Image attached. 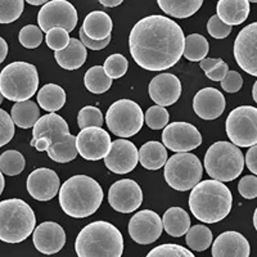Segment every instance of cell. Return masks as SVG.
Returning <instances> with one entry per match:
<instances>
[{
	"instance_id": "obj_1",
	"label": "cell",
	"mask_w": 257,
	"mask_h": 257,
	"mask_svg": "<svg viewBox=\"0 0 257 257\" xmlns=\"http://www.w3.org/2000/svg\"><path fill=\"white\" fill-rule=\"evenodd\" d=\"M185 36L175 21L160 15L144 17L133 27L128 48L139 67L164 71L173 67L184 53Z\"/></svg>"
},
{
	"instance_id": "obj_2",
	"label": "cell",
	"mask_w": 257,
	"mask_h": 257,
	"mask_svg": "<svg viewBox=\"0 0 257 257\" xmlns=\"http://www.w3.org/2000/svg\"><path fill=\"white\" fill-rule=\"evenodd\" d=\"M233 206V196L219 180L199 181L189 196V208L197 220L206 224L219 222L228 216Z\"/></svg>"
},
{
	"instance_id": "obj_3",
	"label": "cell",
	"mask_w": 257,
	"mask_h": 257,
	"mask_svg": "<svg viewBox=\"0 0 257 257\" xmlns=\"http://www.w3.org/2000/svg\"><path fill=\"white\" fill-rule=\"evenodd\" d=\"M102 201V187L90 176H72L64 181L59 189V205L62 210L75 219H84L95 213Z\"/></svg>"
},
{
	"instance_id": "obj_4",
	"label": "cell",
	"mask_w": 257,
	"mask_h": 257,
	"mask_svg": "<svg viewBox=\"0 0 257 257\" xmlns=\"http://www.w3.org/2000/svg\"><path fill=\"white\" fill-rule=\"evenodd\" d=\"M75 251L79 257H121L123 237L111 222L94 221L79 233Z\"/></svg>"
},
{
	"instance_id": "obj_5",
	"label": "cell",
	"mask_w": 257,
	"mask_h": 257,
	"mask_svg": "<svg viewBox=\"0 0 257 257\" xmlns=\"http://www.w3.org/2000/svg\"><path fill=\"white\" fill-rule=\"evenodd\" d=\"M44 137L50 141L48 156L50 160L67 164L77 156L76 137L70 134V127L63 117L57 113H49L40 117L32 128V141Z\"/></svg>"
},
{
	"instance_id": "obj_6",
	"label": "cell",
	"mask_w": 257,
	"mask_h": 257,
	"mask_svg": "<svg viewBox=\"0 0 257 257\" xmlns=\"http://www.w3.org/2000/svg\"><path fill=\"white\" fill-rule=\"evenodd\" d=\"M36 216L29 203L12 198L0 202V240L21 243L35 230Z\"/></svg>"
},
{
	"instance_id": "obj_7",
	"label": "cell",
	"mask_w": 257,
	"mask_h": 257,
	"mask_svg": "<svg viewBox=\"0 0 257 257\" xmlns=\"http://www.w3.org/2000/svg\"><path fill=\"white\" fill-rule=\"evenodd\" d=\"M39 88V73L34 64L13 62L0 72V91L8 100L25 102Z\"/></svg>"
},
{
	"instance_id": "obj_8",
	"label": "cell",
	"mask_w": 257,
	"mask_h": 257,
	"mask_svg": "<svg viewBox=\"0 0 257 257\" xmlns=\"http://www.w3.org/2000/svg\"><path fill=\"white\" fill-rule=\"evenodd\" d=\"M205 169L213 180H235L244 169L242 151L229 142H216L206 152Z\"/></svg>"
},
{
	"instance_id": "obj_9",
	"label": "cell",
	"mask_w": 257,
	"mask_h": 257,
	"mask_svg": "<svg viewBox=\"0 0 257 257\" xmlns=\"http://www.w3.org/2000/svg\"><path fill=\"white\" fill-rule=\"evenodd\" d=\"M203 175L201 160L193 153H178L167 160L165 165L166 183L179 192H185L196 187Z\"/></svg>"
},
{
	"instance_id": "obj_10",
	"label": "cell",
	"mask_w": 257,
	"mask_h": 257,
	"mask_svg": "<svg viewBox=\"0 0 257 257\" xmlns=\"http://www.w3.org/2000/svg\"><path fill=\"white\" fill-rule=\"evenodd\" d=\"M105 123L114 135L130 138L141 132L144 123V114L141 105L130 99L114 102L105 114Z\"/></svg>"
},
{
	"instance_id": "obj_11",
	"label": "cell",
	"mask_w": 257,
	"mask_h": 257,
	"mask_svg": "<svg viewBox=\"0 0 257 257\" xmlns=\"http://www.w3.org/2000/svg\"><path fill=\"white\" fill-rule=\"evenodd\" d=\"M226 134L231 143L242 148L257 144V108L240 105L234 108L226 118Z\"/></svg>"
},
{
	"instance_id": "obj_12",
	"label": "cell",
	"mask_w": 257,
	"mask_h": 257,
	"mask_svg": "<svg viewBox=\"0 0 257 257\" xmlns=\"http://www.w3.org/2000/svg\"><path fill=\"white\" fill-rule=\"evenodd\" d=\"M79 21L76 8L67 0H52L41 7L38 24L41 31L48 32L54 27H62L67 32L75 30Z\"/></svg>"
},
{
	"instance_id": "obj_13",
	"label": "cell",
	"mask_w": 257,
	"mask_h": 257,
	"mask_svg": "<svg viewBox=\"0 0 257 257\" xmlns=\"http://www.w3.org/2000/svg\"><path fill=\"white\" fill-rule=\"evenodd\" d=\"M162 142L170 151L178 153L190 152L202 143V135L198 128L189 122H173L165 127Z\"/></svg>"
},
{
	"instance_id": "obj_14",
	"label": "cell",
	"mask_w": 257,
	"mask_h": 257,
	"mask_svg": "<svg viewBox=\"0 0 257 257\" xmlns=\"http://www.w3.org/2000/svg\"><path fill=\"white\" fill-rule=\"evenodd\" d=\"M234 58L244 72L257 77V22L239 31L234 41Z\"/></svg>"
},
{
	"instance_id": "obj_15",
	"label": "cell",
	"mask_w": 257,
	"mask_h": 257,
	"mask_svg": "<svg viewBox=\"0 0 257 257\" xmlns=\"http://www.w3.org/2000/svg\"><path fill=\"white\" fill-rule=\"evenodd\" d=\"M111 137L102 127L82 128L76 137V148L84 160L99 161L108 155Z\"/></svg>"
},
{
	"instance_id": "obj_16",
	"label": "cell",
	"mask_w": 257,
	"mask_h": 257,
	"mask_svg": "<svg viewBox=\"0 0 257 257\" xmlns=\"http://www.w3.org/2000/svg\"><path fill=\"white\" fill-rule=\"evenodd\" d=\"M108 202L114 211L130 213L141 207L143 202V192L137 181L122 179L112 184L108 192Z\"/></svg>"
},
{
	"instance_id": "obj_17",
	"label": "cell",
	"mask_w": 257,
	"mask_h": 257,
	"mask_svg": "<svg viewBox=\"0 0 257 257\" xmlns=\"http://www.w3.org/2000/svg\"><path fill=\"white\" fill-rule=\"evenodd\" d=\"M164 224L157 213L152 210L139 211L130 219L128 234L139 244H151L162 234Z\"/></svg>"
},
{
	"instance_id": "obj_18",
	"label": "cell",
	"mask_w": 257,
	"mask_h": 257,
	"mask_svg": "<svg viewBox=\"0 0 257 257\" xmlns=\"http://www.w3.org/2000/svg\"><path fill=\"white\" fill-rule=\"evenodd\" d=\"M139 151L135 144L126 139L112 142L108 155L104 157V164L114 174H127L137 167Z\"/></svg>"
},
{
	"instance_id": "obj_19",
	"label": "cell",
	"mask_w": 257,
	"mask_h": 257,
	"mask_svg": "<svg viewBox=\"0 0 257 257\" xmlns=\"http://www.w3.org/2000/svg\"><path fill=\"white\" fill-rule=\"evenodd\" d=\"M59 187L61 181L56 171L45 167L34 170L27 178V190L36 201L47 202L53 199L61 189Z\"/></svg>"
},
{
	"instance_id": "obj_20",
	"label": "cell",
	"mask_w": 257,
	"mask_h": 257,
	"mask_svg": "<svg viewBox=\"0 0 257 257\" xmlns=\"http://www.w3.org/2000/svg\"><path fill=\"white\" fill-rule=\"evenodd\" d=\"M32 242L41 253L54 254L64 247L66 233L57 222L45 221L36 226L32 233Z\"/></svg>"
},
{
	"instance_id": "obj_21",
	"label": "cell",
	"mask_w": 257,
	"mask_h": 257,
	"mask_svg": "<svg viewBox=\"0 0 257 257\" xmlns=\"http://www.w3.org/2000/svg\"><path fill=\"white\" fill-rule=\"evenodd\" d=\"M148 93L157 105L167 107L178 102L181 95V82L173 73H161L153 77Z\"/></svg>"
},
{
	"instance_id": "obj_22",
	"label": "cell",
	"mask_w": 257,
	"mask_h": 257,
	"mask_svg": "<svg viewBox=\"0 0 257 257\" xmlns=\"http://www.w3.org/2000/svg\"><path fill=\"white\" fill-rule=\"evenodd\" d=\"M225 96L215 88L199 90L193 99V109L203 120H215L225 111Z\"/></svg>"
},
{
	"instance_id": "obj_23",
	"label": "cell",
	"mask_w": 257,
	"mask_h": 257,
	"mask_svg": "<svg viewBox=\"0 0 257 257\" xmlns=\"http://www.w3.org/2000/svg\"><path fill=\"white\" fill-rule=\"evenodd\" d=\"M249 243L238 231L220 234L212 244V257H249Z\"/></svg>"
},
{
	"instance_id": "obj_24",
	"label": "cell",
	"mask_w": 257,
	"mask_h": 257,
	"mask_svg": "<svg viewBox=\"0 0 257 257\" xmlns=\"http://www.w3.org/2000/svg\"><path fill=\"white\" fill-rule=\"evenodd\" d=\"M217 16L228 26L242 25L249 15L248 0H219Z\"/></svg>"
},
{
	"instance_id": "obj_25",
	"label": "cell",
	"mask_w": 257,
	"mask_h": 257,
	"mask_svg": "<svg viewBox=\"0 0 257 257\" xmlns=\"http://www.w3.org/2000/svg\"><path fill=\"white\" fill-rule=\"evenodd\" d=\"M88 57L86 47L81 43V40L71 39L70 44L64 48L63 50L54 52V58L57 63L64 70H77L85 63Z\"/></svg>"
},
{
	"instance_id": "obj_26",
	"label": "cell",
	"mask_w": 257,
	"mask_h": 257,
	"mask_svg": "<svg viewBox=\"0 0 257 257\" xmlns=\"http://www.w3.org/2000/svg\"><path fill=\"white\" fill-rule=\"evenodd\" d=\"M112 20L107 13L102 11L89 13L84 20L82 30L93 40H104L109 38L112 32Z\"/></svg>"
},
{
	"instance_id": "obj_27",
	"label": "cell",
	"mask_w": 257,
	"mask_h": 257,
	"mask_svg": "<svg viewBox=\"0 0 257 257\" xmlns=\"http://www.w3.org/2000/svg\"><path fill=\"white\" fill-rule=\"evenodd\" d=\"M167 149L160 142H148L139 149V162L147 170H160L167 162Z\"/></svg>"
},
{
	"instance_id": "obj_28",
	"label": "cell",
	"mask_w": 257,
	"mask_h": 257,
	"mask_svg": "<svg viewBox=\"0 0 257 257\" xmlns=\"http://www.w3.org/2000/svg\"><path fill=\"white\" fill-rule=\"evenodd\" d=\"M164 229L171 237L179 238L181 235L187 234L190 229V217L180 207H171L165 212L164 219H162Z\"/></svg>"
},
{
	"instance_id": "obj_29",
	"label": "cell",
	"mask_w": 257,
	"mask_h": 257,
	"mask_svg": "<svg viewBox=\"0 0 257 257\" xmlns=\"http://www.w3.org/2000/svg\"><path fill=\"white\" fill-rule=\"evenodd\" d=\"M11 117H12L15 125H17L18 127H34V125L40 118V109H39L38 104L32 100L17 102L12 107Z\"/></svg>"
},
{
	"instance_id": "obj_30",
	"label": "cell",
	"mask_w": 257,
	"mask_h": 257,
	"mask_svg": "<svg viewBox=\"0 0 257 257\" xmlns=\"http://www.w3.org/2000/svg\"><path fill=\"white\" fill-rule=\"evenodd\" d=\"M157 4L167 16L188 18L198 12L203 0H157Z\"/></svg>"
},
{
	"instance_id": "obj_31",
	"label": "cell",
	"mask_w": 257,
	"mask_h": 257,
	"mask_svg": "<svg viewBox=\"0 0 257 257\" xmlns=\"http://www.w3.org/2000/svg\"><path fill=\"white\" fill-rule=\"evenodd\" d=\"M38 103L44 111L57 112L66 103V93L63 89L56 84H47L39 90Z\"/></svg>"
},
{
	"instance_id": "obj_32",
	"label": "cell",
	"mask_w": 257,
	"mask_h": 257,
	"mask_svg": "<svg viewBox=\"0 0 257 257\" xmlns=\"http://www.w3.org/2000/svg\"><path fill=\"white\" fill-rule=\"evenodd\" d=\"M85 88L93 94H103L112 86V79L102 66H94L86 71L84 77Z\"/></svg>"
},
{
	"instance_id": "obj_33",
	"label": "cell",
	"mask_w": 257,
	"mask_h": 257,
	"mask_svg": "<svg viewBox=\"0 0 257 257\" xmlns=\"http://www.w3.org/2000/svg\"><path fill=\"white\" fill-rule=\"evenodd\" d=\"M208 53V41L205 36L199 34H192L185 38L184 44V57L188 61L201 62L205 59Z\"/></svg>"
},
{
	"instance_id": "obj_34",
	"label": "cell",
	"mask_w": 257,
	"mask_h": 257,
	"mask_svg": "<svg viewBox=\"0 0 257 257\" xmlns=\"http://www.w3.org/2000/svg\"><path fill=\"white\" fill-rule=\"evenodd\" d=\"M185 242L193 251H206L212 243V233L205 225H194L187 231Z\"/></svg>"
},
{
	"instance_id": "obj_35",
	"label": "cell",
	"mask_w": 257,
	"mask_h": 257,
	"mask_svg": "<svg viewBox=\"0 0 257 257\" xmlns=\"http://www.w3.org/2000/svg\"><path fill=\"white\" fill-rule=\"evenodd\" d=\"M26 166V160L18 151H6L0 156V171L8 176L20 175Z\"/></svg>"
},
{
	"instance_id": "obj_36",
	"label": "cell",
	"mask_w": 257,
	"mask_h": 257,
	"mask_svg": "<svg viewBox=\"0 0 257 257\" xmlns=\"http://www.w3.org/2000/svg\"><path fill=\"white\" fill-rule=\"evenodd\" d=\"M24 0H0V24H12L24 12Z\"/></svg>"
},
{
	"instance_id": "obj_37",
	"label": "cell",
	"mask_w": 257,
	"mask_h": 257,
	"mask_svg": "<svg viewBox=\"0 0 257 257\" xmlns=\"http://www.w3.org/2000/svg\"><path fill=\"white\" fill-rule=\"evenodd\" d=\"M77 122L79 127H102L103 125V114L100 109H98L94 105H86L80 109L79 116H77Z\"/></svg>"
},
{
	"instance_id": "obj_38",
	"label": "cell",
	"mask_w": 257,
	"mask_h": 257,
	"mask_svg": "<svg viewBox=\"0 0 257 257\" xmlns=\"http://www.w3.org/2000/svg\"><path fill=\"white\" fill-rule=\"evenodd\" d=\"M144 120H146L149 128L161 130V128H165L167 126L170 116L167 109L164 108L162 105H153V107H149L148 111L146 112Z\"/></svg>"
},
{
	"instance_id": "obj_39",
	"label": "cell",
	"mask_w": 257,
	"mask_h": 257,
	"mask_svg": "<svg viewBox=\"0 0 257 257\" xmlns=\"http://www.w3.org/2000/svg\"><path fill=\"white\" fill-rule=\"evenodd\" d=\"M127 59L122 54H112V56H109L108 58L105 59L104 66H103L105 73L112 80L122 77L126 73V71H127Z\"/></svg>"
},
{
	"instance_id": "obj_40",
	"label": "cell",
	"mask_w": 257,
	"mask_h": 257,
	"mask_svg": "<svg viewBox=\"0 0 257 257\" xmlns=\"http://www.w3.org/2000/svg\"><path fill=\"white\" fill-rule=\"evenodd\" d=\"M20 43L27 49H35L43 43V31L35 25H27L20 31Z\"/></svg>"
},
{
	"instance_id": "obj_41",
	"label": "cell",
	"mask_w": 257,
	"mask_h": 257,
	"mask_svg": "<svg viewBox=\"0 0 257 257\" xmlns=\"http://www.w3.org/2000/svg\"><path fill=\"white\" fill-rule=\"evenodd\" d=\"M146 257H196L189 249H187L183 245L173 244H161L155 247L149 252Z\"/></svg>"
},
{
	"instance_id": "obj_42",
	"label": "cell",
	"mask_w": 257,
	"mask_h": 257,
	"mask_svg": "<svg viewBox=\"0 0 257 257\" xmlns=\"http://www.w3.org/2000/svg\"><path fill=\"white\" fill-rule=\"evenodd\" d=\"M70 32H67L62 27H54V29L49 30L47 32V45L53 49L54 52H58V50H63L64 48L70 44Z\"/></svg>"
},
{
	"instance_id": "obj_43",
	"label": "cell",
	"mask_w": 257,
	"mask_h": 257,
	"mask_svg": "<svg viewBox=\"0 0 257 257\" xmlns=\"http://www.w3.org/2000/svg\"><path fill=\"white\" fill-rule=\"evenodd\" d=\"M15 137V122L4 109H0V147H4Z\"/></svg>"
},
{
	"instance_id": "obj_44",
	"label": "cell",
	"mask_w": 257,
	"mask_h": 257,
	"mask_svg": "<svg viewBox=\"0 0 257 257\" xmlns=\"http://www.w3.org/2000/svg\"><path fill=\"white\" fill-rule=\"evenodd\" d=\"M207 31L212 38L215 39H225L230 35L231 26L225 25L219 16H212L207 22Z\"/></svg>"
},
{
	"instance_id": "obj_45",
	"label": "cell",
	"mask_w": 257,
	"mask_h": 257,
	"mask_svg": "<svg viewBox=\"0 0 257 257\" xmlns=\"http://www.w3.org/2000/svg\"><path fill=\"white\" fill-rule=\"evenodd\" d=\"M238 192L245 199L257 198V176H243L238 184Z\"/></svg>"
},
{
	"instance_id": "obj_46",
	"label": "cell",
	"mask_w": 257,
	"mask_h": 257,
	"mask_svg": "<svg viewBox=\"0 0 257 257\" xmlns=\"http://www.w3.org/2000/svg\"><path fill=\"white\" fill-rule=\"evenodd\" d=\"M221 88L226 93H237L242 89L243 79L237 71H229L226 76L221 80Z\"/></svg>"
},
{
	"instance_id": "obj_47",
	"label": "cell",
	"mask_w": 257,
	"mask_h": 257,
	"mask_svg": "<svg viewBox=\"0 0 257 257\" xmlns=\"http://www.w3.org/2000/svg\"><path fill=\"white\" fill-rule=\"evenodd\" d=\"M79 35H80V40H81L82 44L91 50L104 49V48L109 44V41H111V36L107 39H104V40H93V39H90L88 35H86V34H85L84 30H82V27L80 29Z\"/></svg>"
},
{
	"instance_id": "obj_48",
	"label": "cell",
	"mask_w": 257,
	"mask_h": 257,
	"mask_svg": "<svg viewBox=\"0 0 257 257\" xmlns=\"http://www.w3.org/2000/svg\"><path fill=\"white\" fill-rule=\"evenodd\" d=\"M228 72H229V66L222 61L221 63L217 64L216 67L213 68L212 71L206 73V76H207L210 80H212V81H221V80L226 76V73Z\"/></svg>"
},
{
	"instance_id": "obj_49",
	"label": "cell",
	"mask_w": 257,
	"mask_h": 257,
	"mask_svg": "<svg viewBox=\"0 0 257 257\" xmlns=\"http://www.w3.org/2000/svg\"><path fill=\"white\" fill-rule=\"evenodd\" d=\"M245 165L252 174L257 175V144L249 147L248 152L245 155Z\"/></svg>"
},
{
	"instance_id": "obj_50",
	"label": "cell",
	"mask_w": 257,
	"mask_h": 257,
	"mask_svg": "<svg viewBox=\"0 0 257 257\" xmlns=\"http://www.w3.org/2000/svg\"><path fill=\"white\" fill-rule=\"evenodd\" d=\"M222 62L221 58H205L199 62V67L205 71V73L210 72L213 68L216 67L217 64H220Z\"/></svg>"
},
{
	"instance_id": "obj_51",
	"label": "cell",
	"mask_w": 257,
	"mask_h": 257,
	"mask_svg": "<svg viewBox=\"0 0 257 257\" xmlns=\"http://www.w3.org/2000/svg\"><path fill=\"white\" fill-rule=\"evenodd\" d=\"M31 146L35 147L36 151H39V152H44V151H48V149H49L50 141L48 138L41 137L39 138V139H36V141H31Z\"/></svg>"
},
{
	"instance_id": "obj_52",
	"label": "cell",
	"mask_w": 257,
	"mask_h": 257,
	"mask_svg": "<svg viewBox=\"0 0 257 257\" xmlns=\"http://www.w3.org/2000/svg\"><path fill=\"white\" fill-rule=\"evenodd\" d=\"M7 54H8V44H7V41L0 36V63H3L4 59L7 58Z\"/></svg>"
},
{
	"instance_id": "obj_53",
	"label": "cell",
	"mask_w": 257,
	"mask_h": 257,
	"mask_svg": "<svg viewBox=\"0 0 257 257\" xmlns=\"http://www.w3.org/2000/svg\"><path fill=\"white\" fill-rule=\"evenodd\" d=\"M123 0H99V3L103 7H107V8H113V7H118Z\"/></svg>"
},
{
	"instance_id": "obj_54",
	"label": "cell",
	"mask_w": 257,
	"mask_h": 257,
	"mask_svg": "<svg viewBox=\"0 0 257 257\" xmlns=\"http://www.w3.org/2000/svg\"><path fill=\"white\" fill-rule=\"evenodd\" d=\"M49 0H26V3L31 4V6H43V4H47Z\"/></svg>"
},
{
	"instance_id": "obj_55",
	"label": "cell",
	"mask_w": 257,
	"mask_h": 257,
	"mask_svg": "<svg viewBox=\"0 0 257 257\" xmlns=\"http://www.w3.org/2000/svg\"><path fill=\"white\" fill-rule=\"evenodd\" d=\"M4 187H6V180H4L3 173L0 171V196H2V193H3Z\"/></svg>"
},
{
	"instance_id": "obj_56",
	"label": "cell",
	"mask_w": 257,
	"mask_h": 257,
	"mask_svg": "<svg viewBox=\"0 0 257 257\" xmlns=\"http://www.w3.org/2000/svg\"><path fill=\"white\" fill-rule=\"evenodd\" d=\"M252 96H253V100L257 103V81L253 84V89H252Z\"/></svg>"
},
{
	"instance_id": "obj_57",
	"label": "cell",
	"mask_w": 257,
	"mask_h": 257,
	"mask_svg": "<svg viewBox=\"0 0 257 257\" xmlns=\"http://www.w3.org/2000/svg\"><path fill=\"white\" fill-rule=\"evenodd\" d=\"M253 226L257 230V208L254 210V213H253Z\"/></svg>"
},
{
	"instance_id": "obj_58",
	"label": "cell",
	"mask_w": 257,
	"mask_h": 257,
	"mask_svg": "<svg viewBox=\"0 0 257 257\" xmlns=\"http://www.w3.org/2000/svg\"><path fill=\"white\" fill-rule=\"evenodd\" d=\"M3 98H4V95H3V94H2V91H0V104L3 103Z\"/></svg>"
},
{
	"instance_id": "obj_59",
	"label": "cell",
	"mask_w": 257,
	"mask_h": 257,
	"mask_svg": "<svg viewBox=\"0 0 257 257\" xmlns=\"http://www.w3.org/2000/svg\"><path fill=\"white\" fill-rule=\"evenodd\" d=\"M248 2H251V3H257V0H248Z\"/></svg>"
}]
</instances>
